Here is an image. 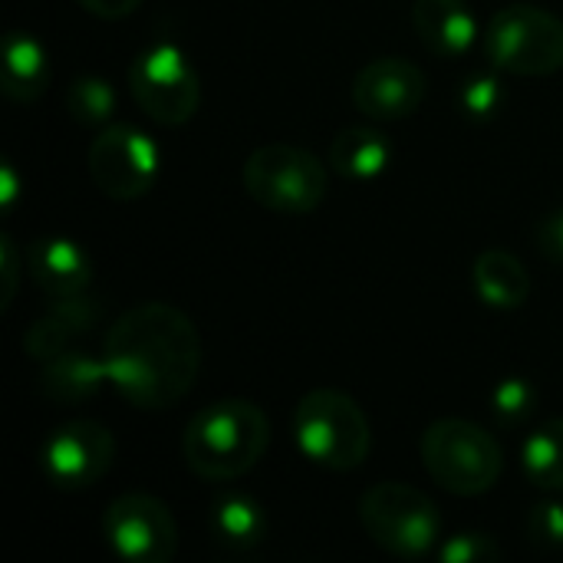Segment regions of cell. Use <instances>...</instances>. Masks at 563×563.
I'll list each match as a JSON object with an SVG mask.
<instances>
[{"label":"cell","instance_id":"obj_1","mask_svg":"<svg viewBox=\"0 0 563 563\" xmlns=\"http://www.w3.org/2000/svg\"><path fill=\"white\" fill-rule=\"evenodd\" d=\"M106 373L122 402L142 412L178 406L201 369L195 323L172 303H139L106 333Z\"/></svg>","mask_w":563,"mask_h":563},{"label":"cell","instance_id":"obj_2","mask_svg":"<svg viewBox=\"0 0 563 563\" xmlns=\"http://www.w3.org/2000/svg\"><path fill=\"white\" fill-rule=\"evenodd\" d=\"M271 445L267 416L247 399L205 406L181 435L185 465L205 482H234L247 475Z\"/></svg>","mask_w":563,"mask_h":563},{"label":"cell","instance_id":"obj_3","mask_svg":"<svg viewBox=\"0 0 563 563\" xmlns=\"http://www.w3.org/2000/svg\"><path fill=\"white\" fill-rule=\"evenodd\" d=\"M300 455L327 472H353L369 459L373 432L363 406L340 389H313L294 409Z\"/></svg>","mask_w":563,"mask_h":563},{"label":"cell","instance_id":"obj_4","mask_svg":"<svg viewBox=\"0 0 563 563\" xmlns=\"http://www.w3.org/2000/svg\"><path fill=\"white\" fill-rule=\"evenodd\" d=\"M422 465L439 488L459 498L485 495L505 472L498 439L468 419H439L422 432Z\"/></svg>","mask_w":563,"mask_h":563},{"label":"cell","instance_id":"obj_5","mask_svg":"<svg viewBox=\"0 0 563 563\" xmlns=\"http://www.w3.org/2000/svg\"><path fill=\"white\" fill-rule=\"evenodd\" d=\"M360 525L383 551L416 561L442 541V515L406 482H379L360 498Z\"/></svg>","mask_w":563,"mask_h":563},{"label":"cell","instance_id":"obj_6","mask_svg":"<svg viewBox=\"0 0 563 563\" xmlns=\"http://www.w3.org/2000/svg\"><path fill=\"white\" fill-rule=\"evenodd\" d=\"M244 188L257 205L277 214H307L323 205L330 181L313 152L290 142H271L247 155Z\"/></svg>","mask_w":563,"mask_h":563},{"label":"cell","instance_id":"obj_7","mask_svg":"<svg viewBox=\"0 0 563 563\" xmlns=\"http://www.w3.org/2000/svg\"><path fill=\"white\" fill-rule=\"evenodd\" d=\"M135 106L158 125H185L201 102V79L188 53L172 40L148 43L129 66Z\"/></svg>","mask_w":563,"mask_h":563},{"label":"cell","instance_id":"obj_8","mask_svg":"<svg viewBox=\"0 0 563 563\" xmlns=\"http://www.w3.org/2000/svg\"><path fill=\"white\" fill-rule=\"evenodd\" d=\"M488 59L515 76H551L563 69V20L541 7H505L485 33Z\"/></svg>","mask_w":563,"mask_h":563},{"label":"cell","instance_id":"obj_9","mask_svg":"<svg viewBox=\"0 0 563 563\" xmlns=\"http://www.w3.org/2000/svg\"><path fill=\"white\" fill-rule=\"evenodd\" d=\"M89 175L92 185L112 201L142 198L162 168V152L148 132L132 122H109L89 145Z\"/></svg>","mask_w":563,"mask_h":563},{"label":"cell","instance_id":"obj_10","mask_svg":"<svg viewBox=\"0 0 563 563\" xmlns=\"http://www.w3.org/2000/svg\"><path fill=\"white\" fill-rule=\"evenodd\" d=\"M102 538L125 563H168L178 548V528L155 495H119L102 515Z\"/></svg>","mask_w":563,"mask_h":563},{"label":"cell","instance_id":"obj_11","mask_svg":"<svg viewBox=\"0 0 563 563\" xmlns=\"http://www.w3.org/2000/svg\"><path fill=\"white\" fill-rule=\"evenodd\" d=\"M115 459V439L106 426L92 419H76L59 426L43 442V475L63 492H86L99 485Z\"/></svg>","mask_w":563,"mask_h":563},{"label":"cell","instance_id":"obj_12","mask_svg":"<svg viewBox=\"0 0 563 563\" xmlns=\"http://www.w3.org/2000/svg\"><path fill=\"white\" fill-rule=\"evenodd\" d=\"M429 79L406 56H383L366 63L353 79V102L376 122L409 119L426 102Z\"/></svg>","mask_w":563,"mask_h":563},{"label":"cell","instance_id":"obj_13","mask_svg":"<svg viewBox=\"0 0 563 563\" xmlns=\"http://www.w3.org/2000/svg\"><path fill=\"white\" fill-rule=\"evenodd\" d=\"M26 274L53 303L82 297L92 284L89 254L69 238H36L26 247Z\"/></svg>","mask_w":563,"mask_h":563},{"label":"cell","instance_id":"obj_14","mask_svg":"<svg viewBox=\"0 0 563 563\" xmlns=\"http://www.w3.org/2000/svg\"><path fill=\"white\" fill-rule=\"evenodd\" d=\"M412 26L435 56H465L478 43V20L465 0H416Z\"/></svg>","mask_w":563,"mask_h":563},{"label":"cell","instance_id":"obj_15","mask_svg":"<svg viewBox=\"0 0 563 563\" xmlns=\"http://www.w3.org/2000/svg\"><path fill=\"white\" fill-rule=\"evenodd\" d=\"M99 320V303L92 297H73V300H59L43 320H36L23 340L26 353L40 363H46L49 356L63 353L73 346V340H79L82 333H89Z\"/></svg>","mask_w":563,"mask_h":563},{"label":"cell","instance_id":"obj_16","mask_svg":"<svg viewBox=\"0 0 563 563\" xmlns=\"http://www.w3.org/2000/svg\"><path fill=\"white\" fill-rule=\"evenodd\" d=\"M53 79V63L46 46L23 30L3 40V96L13 102H36Z\"/></svg>","mask_w":563,"mask_h":563},{"label":"cell","instance_id":"obj_17","mask_svg":"<svg viewBox=\"0 0 563 563\" xmlns=\"http://www.w3.org/2000/svg\"><path fill=\"white\" fill-rule=\"evenodd\" d=\"M472 284L482 303L495 310H518L531 297V277L525 264L505 251V247H488L475 257L472 264Z\"/></svg>","mask_w":563,"mask_h":563},{"label":"cell","instance_id":"obj_18","mask_svg":"<svg viewBox=\"0 0 563 563\" xmlns=\"http://www.w3.org/2000/svg\"><path fill=\"white\" fill-rule=\"evenodd\" d=\"M208 531L214 544L244 554L267 538V511L244 492H224L208 511Z\"/></svg>","mask_w":563,"mask_h":563},{"label":"cell","instance_id":"obj_19","mask_svg":"<svg viewBox=\"0 0 563 563\" xmlns=\"http://www.w3.org/2000/svg\"><path fill=\"white\" fill-rule=\"evenodd\" d=\"M106 383H109L106 360H92L86 353H76L73 346L49 356L43 363V376H40L43 396L56 399L63 406H76L82 399H92Z\"/></svg>","mask_w":563,"mask_h":563},{"label":"cell","instance_id":"obj_20","mask_svg":"<svg viewBox=\"0 0 563 563\" xmlns=\"http://www.w3.org/2000/svg\"><path fill=\"white\" fill-rule=\"evenodd\" d=\"M393 142L373 125H350L330 142V165L353 181L379 178L393 165Z\"/></svg>","mask_w":563,"mask_h":563},{"label":"cell","instance_id":"obj_21","mask_svg":"<svg viewBox=\"0 0 563 563\" xmlns=\"http://www.w3.org/2000/svg\"><path fill=\"white\" fill-rule=\"evenodd\" d=\"M521 468L541 492H563V419L538 426L521 445Z\"/></svg>","mask_w":563,"mask_h":563},{"label":"cell","instance_id":"obj_22","mask_svg":"<svg viewBox=\"0 0 563 563\" xmlns=\"http://www.w3.org/2000/svg\"><path fill=\"white\" fill-rule=\"evenodd\" d=\"M66 112L79 122V125H109L112 112H115V89L99 79V76H79L69 89H66Z\"/></svg>","mask_w":563,"mask_h":563},{"label":"cell","instance_id":"obj_23","mask_svg":"<svg viewBox=\"0 0 563 563\" xmlns=\"http://www.w3.org/2000/svg\"><path fill=\"white\" fill-rule=\"evenodd\" d=\"M538 409V389L531 379H521V376H508L495 386L492 393V416L498 426L505 429H518L525 426Z\"/></svg>","mask_w":563,"mask_h":563},{"label":"cell","instance_id":"obj_24","mask_svg":"<svg viewBox=\"0 0 563 563\" xmlns=\"http://www.w3.org/2000/svg\"><path fill=\"white\" fill-rule=\"evenodd\" d=\"M505 106V86L492 73H472L459 86V109L472 122H488Z\"/></svg>","mask_w":563,"mask_h":563},{"label":"cell","instance_id":"obj_25","mask_svg":"<svg viewBox=\"0 0 563 563\" xmlns=\"http://www.w3.org/2000/svg\"><path fill=\"white\" fill-rule=\"evenodd\" d=\"M501 558V548L492 534L482 531H462L452 534L439 544V561L442 563H492Z\"/></svg>","mask_w":563,"mask_h":563},{"label":"cell","instance_id":"obj_26","mask_svg":"<svg viewBox=\"0 0 563 563\" xmlns=\"http://www.w3.org/2000/svg\"><path fill=\"white\" fill-rule=\"evenodd\" d=\"M525 534L538 551H561L563 548V505L541 501L528 511Z\"/></svg>","mask_w":563,"mask_h":563},{"label":"cell","instance_id":"obj_27","mask_svg":"<svg viewBox=\"0 0 563 563\" xmlns=\"http://www.w3.org/2000/svg\"><path fill=\"white\" fill-rule=\"evenodd\" d=\"M534 244L548 261L563 264V208L534 224Z\"/></svg>","mask_w":563,"mask_h":563},{"label":"cell","instance_id":"obj_28","mask_svg":"<svg viewBox=\"0 0 563 563\" xmlns=\"http://www.w3.org/2000/svg\"><path fill=\"white\" fill-rule=\"evenodd\" d=\"M0 257H3V290H0V310H7L10 307V300H13V290H16V280H20V274H16V267H20V254H16V244L10 241V234H3L0 238Z\"/></svg>","mask_w":563,"mask_h":563},{"label":"cell","instance_id":"obj_29","mask_svg":"<svg viewBox=\"0 0 563 563\" xmlns=\"http://www.w3.org/2000/svg\"><path fill=\"white\" fill-rule=\"evenodd\" d=\"M142 0H79L82 10H89L99 20H122L139 10Z\"/></svg>","mask_w":563,"mask_h":563},{"label":"cell","instance_id":"obj_30","mask_svg":"<svg viewBox=\"0 0 563 563\" xmlns=\"http://www.w3.org/2000/svg\"><path fill=\"white\" fill-rule=\"evenodd\" d=\"M16 191H20L16 168H13V165H3V168H0V205H3V211H10V208H13V201L20 198Z\"/></svg>","mask_w":563,"mask_h":563}]
</instances>
